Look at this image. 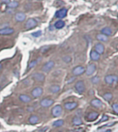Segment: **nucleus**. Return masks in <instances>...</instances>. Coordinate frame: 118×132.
Listing matches in <instances>:
<instances>
[{
    "label": "nucleus",
    "instance_id": "f257e3e1",
    "mask_svg": "<svg viewBox=\"0 0 118 132\" xmlns=\"http://www.w3.org/2000/svg\"><path fill=\"white\" fill-rule=\"evenodd\" d=\"M75 90L77 91V92L79 93L80 94L83 93L85 91V84H84V81L80 80L77 82H76L75 85Z\"/></svg>",
    "mask_w": 118,
    "mask_h": 132
},
{
    "label": "nucleus",
    "instance_id": "f03ea898",
    "mask_svg": "<svg viewBox=\"0 0 118 132\" xmlns=\"http://www.w3.org/2000/svg\"><path fill=\"white\" fill-rule=\"evenodd\" d=\"M55 66V62L52 60H50L48 62H47L46 64H44V65L43 66L42 70L44 73H48L51 70H52V69Z\"/></svg>",
    "mask_w": 118,
    "mask_h": 132
},
{
    "label": "nucleus",
    "instance_id": "7ed1b4c3",
    "mask_svg": "<svg viewBox=\"0 0 118 132\" xmlns=\"http://www.w3.org/2000/svg\"><path fill=\"white\" fill-rule=\"evenodd\" d=\"M105 82L108 84H113V83H115L118 82V76L115 75H107L105 78Z\"/></svg>",
    "mask_w": 118,
    "mask_h": 132
},
{
    "label": "nucleus",
    "instance_id": "20e7f679",
    "mask_svg": "<svg viewBox=\"0 0 118 132\" xmlns=\"http://www.w3.org/2000/svg\"><path fill=\"white\" fill-rule=\"evenodd\" d=\"M37 22L36 20L33 18H30L26 22V26H26V29L30 30V29H32V28L37 26Z\"/></svg>",
    "mask_w": 118,
    "mask_h": 132
},
{
    "label": "nucleus",
    "instance_id": "39448f33",
    "mask_svg": "<svg viewBox=\"0 0 118 132\" xmlns=\"http://www.w3.org/2000/svg\"><path fill=\"white\" fill-rule=\"evenodd\" d=\"M54 103V100H52V99H50V98H44V99H42L40 102V105L42 107H44V108H47V107H49L52 105H53Z\"/></svg>",
    "mask_w": 118,
    "mask_h": 132
},
{
    "label": "nucleus",
    "instance_id": "423d86ee",
    "mask_svg": "<svg viewBox=\"0 0 118 132\" xmlns=\"http://www.w3.org/2000/svg\"><path fill=\"white\" fill-rule=\"evenodd\" d=\"M85 72V68L83 67L82 66H77L76 67H75L73 69V74L75 76H77V75H80L83 74Z\"/></svg>",
    "mask_w": 118,
    "mask_h": 132
},
{
    "label": "nucleus",
    "instance_id": "0eeeda50",
    "mask_svg": "<svg viewBox=\"0 0 118 132\" xmlns=\"http://www.w3.org/2000/svg\"><path fill=\"white\" fill-rule=\"evenodd\" d=\"M96 70V65L95 64H89L87 66L86 69L85 70L86 74L87 75H92Z\"/></svg>",
    "mask_w": 118,
    "mask_h": 132
},
{
    "label": "nucleus",
    "instance_id": "6e6552de",
    "mask_svg": "<svg viewBox=\"0 0 118 132\" xmlns=\"http://www.w3.org/2000/svg\"><path fill=\"white\" fill-rule=\"evenodd\" d=\"M43 93V88L42 87H36L31 91V95L33 97H39L41 96Z\"/></svg>",
    "mask_w": 118,
    "mask_h": 132
},
{
    "label": "nucleus",
    "instance_id": "1a4fd4ad",
    "mask_svg": "<svg viewBox=\"0 0 118 132\" xmlns=\"http://www.w3.org/2000/svg\"><path fill=\"white\" fill-rule=\"evenodd\" d=\"M62 108L60 105H56L52 109V114L54 117H58L62 114Z\"/></svg>",
    "mask_w": 118,
    "mask_h": 132
},
{
    "label": "nucleus",
    "instance_id": "9d476101",
    "mask_svg": "<svg viewBox=\"0 0 118 132\" xmlns=\"http://www.w3.org/2000/svg\"><path fill=\"white\" fill-rule=\"evenodd\" d=\"M32 77L37 82H44L45 79V75L42 73H35L33 74Z\"/></svg>",
    "mask_w": 118,
    "mask_h": 132
},
{
    "label": "nucleus",
    "instance_id": "9b49d317",
    "mask_svg": "<svg viewBox=\"0 0 118 132\" xmlns=\"http://www.w3.org/2000/svg\"><path fill=\"white\" fill-rule=\"evenodd\" d=\"M15 30L12 28H4L0 29V35H9L14 33Z\"/></svg>",
    "mask_w": 118,
    "mask_h": 132
},
{
    "label": "nucleus",
    "instance_id": "f8f14e48",
    "mask_svg": "<svg viewBox=\"0 0 118 132\" xmlns=\"http://www.w3.org/2000/svg\"><path fill=\"white\" fill-rule=\"evenodd\" d=\"M67 15V9L63 8V9H60L59 10H57L55 13V17L57 18H64Z\"/></svg>",
    "mask_w": 118,
    "mask_h": 132
},
{
    "label": "nucleus",
    "instance_id": "ddd939ff",
    "mask_svg": "<svg viewBox=\"0 0 118 132\" xmlns=\"http://www.w3.org/2000/svg\"><path fill=\"white\" fill-rule=\"evenodd\" d=\"M77 105H78L77 103L75 102H66L64 104V108L66 110L71 111L73 109H75L77 106Z\"/></svg>",
    "mask_w": 118,
    "mask_h": 132
},
{
    "label": "nucleus",
    "instance_id": "4468645a",
    "mask_svg": "<svg viewBox=\"0 0 118 132\" xmlns=\"http://www.w3.org/2000/svg\"><path fill=\"white\" fill-rule=\"evenodd\" d=\"M91 105L93 106H94V107H95V108H100V107H101L102 106V102H101V101L99 99H97V98H95V99H93L91 101Z\"/></svg>",
    "mask_w": 118,
    "mask_h": 132
},
{
    "label": "nucleus",
    "instance_id": "2eb2a0df",
    "mask_svg": "<svg viewBox=\"0 0 118 132\" xmlns=\"http://www.w3.org/2000/svg\"><path fill=\"white\" fill-rule=\"evenodd\" d=\"M95 51L99 54H102V53L104 52V46L101 43H97L95 46Z\"/></svg>",
    "mask_w": 118,
    "mask_h": 132
},
{
    "label": "nucleus",
    "instance_id": "dca6fc26",
    "mask_svg": "<svg viewBox=\"0 0 118 132\" xmlns=\"http://www.w3.org/2000/svg\"><path fill=\"white\" fill-rule=\"evenodd\" d=\"M25 19H26V15L24 13L19 12L15 14V19L17 22H23L25 20Z\"/></svg>",
    "mask_w": 118,
    "mask_h": 132
},
{
    "label": "nucleus",
    "instance_id": "f3484780",
    "mask_svg": "<svg viewBox=\"0 0 118 132\" xmlns=\"http://www.w3.org/2000/svg\"><path fill=\"white\" fill-rule=\"evenodd\" d=\"M19 99L20 101H21L22 102H24V103H28V102H30L31 101V98L30 96H28V95L26 94H21L19 96Z\"/></svg>",
    "mask_w": 118,
    "mask_h": 132
},
{
    "label": "nucleus",
    "instance_id": "a211bd4d",
    "mask_svg": "<svg viewBox=\"0 0 118 132\" xmlns=\"http://www.w3.org/2000/svg\"><path fill=\"white\" fill-rule=\"evenodd\" d=\"M99 116V114L97 112H91L87 115V119L88 121H93L95 120Z\"/></svg>",
    "mask_w": 118,
    "mask_h": 132
},
{
    "label": "nucleus",
    "instance_id": "6ab92c4d",
    "mask_svg": "<svg viewBox=\"0 0 118 132\" xmlns=\"http://www.w3.org/2000/svg\"><path fill=\"white\" fill-rule=\"evenodd\" d=\"M90 57L91 59L93 61H97L99 60L100 58V55L99 53H97L95 51H92L90 54Z\"/></svg>",
    "mask_w": 118,
    "mask_h": 132
},
{
    "label": "nucleus",
    "instance_id": "aec40b11",
    "mask_svg": "<svg viewBox=\"0 0 118 132\" xmlns=\"http://www.w3.org/2000/svg\"><path fill=\"white\" fill-rule=\"evenodd\" d=\"M55 27L57 29H62L65 26V22L62 20H59L55 23Z\"/></svg>",
    "mask_w": 118,
    "mask_h": 132
},
{
    "label": "nucleus",
    "instance_id": "412c9836",
    "mask_svg": "<svg viewBox=\"0 0 118 132\" xmlns=\"http://www.w3.org/2000/svg\"><path fill=\"white\" fill-rule=\"evenodd\" d=\"M101 33L104 35H106V36H109V35H112V31L109 27H105L103 29H101Z\"/></svg>",
    "mask_w": 118,
    "mask_h": 132
},
{
    "label": "nucleus",
    "instance_id": "4be33fe9",
    "mask_svg": "<svg viewBox=\"0 0 118 132\" xmlns=\"http://www.w3.org/2000/svg\"><path fill=\"white\" fill-rule=\"evenodd\" d=\"M96 38L100 41V42H107L108 41V37L107 36L102 33H100V34H97L96 36Z\"/></svg>",
    "mask_w": 118,
    "mask_h": 132
},
{
    "label": "nucleus",
    "instance_id": "5701e85b",
    "mask_svg": "<svg viewBox=\"0 0 118 132\" xmlns=\"http://www.w3.org/2000/svg\"><path fill=\"white\" fill-rule=\"evenodd\" d=\"M29 122L30 123L32 124H35L38 123H39V118L37 116V115H31L29 118Z\"/></svg>",
    "mask_w": 118,
    "mask_h": 132
},
{
    "label": "nucleus",
    "instance_id": "b1692460",
    "mask_svg": "<svg viewBox=\"0 0 118 132\" xmlns=\"http://www.w3.org/2000/svg\"><path fill=\"white\" fill-rule=\"evenodd\" d=\"M50 91H51V92H52L53 93H56L60 91V87L59 85H56V84L52 85L50 87Z\"/></svg>",
    "mask_w": 118,
    "mask_h": 132
},
{
    "label": "nucleus",
    "instance_id": "393cba45",
    "mask_svg": "<svg viewBox=\"0 0 118 132\" xmlns=\"http://www.w3.org/2000/svg\"><path fill=\"white\" fill-rule=\"evenodd\" d=\"M73 123L75 125H80L82 124V121L80 118L79 117H75L73 120Z\"/></svg>",
    "mask_w": 118,
    "mask_h": 132
},
{
    "label": "nucleus",
    "instance_id": "a878e982",
    "mask_svg": "<svg viewBox=\"0 0 118 132\" xmlns=\"http://www.w3.org/2000/svg\"><path fill=\"white\" fill-rule=\"evenodd\" d=\"M19 6V3L17 1H10L9 4L7 5L8 7H9L10 9H15Z\"/></svg>",
    "mask_w": 118,
    "mask_h": 132
},
{
    "label": "nucleus",
    "instance_id": "bb28decb",
    "mask_svg": "<svg viewBox=\"0 0 118 132\" xmlns=\"http://www.w3.org/2000/svg\"><path fill=\"white\" fill-rule=\"evenodd\" d=\"M64 124V120H56L55 121L53 125V127H61Z\"/></svg>",
    "mask_w": 118,
    "mask_h": 132
},
{
    "label": "nucleus",
    "instance_id": "cd10ccee",
    "mask_svg": "<svg viewBox=\"0 0 118 132\" xmlns=\"http://www.w3.org/2000/svg\"><path fill=\"white\" fill-rule=\"evenodd\" d=\"M103 97L107 101H110L113 98V94L111 93H106L105 94H104Z\"/></svg>",
    "mask_w": 118,
    "mask_h": 132
},
{
    "label": "nucleus",
    "instance_id": "c85d7f7f",
    "mask_svg": "<svg viewBox=\"0 0 118 132\" xmlns=\"http://www.w3.org/2000/svg\"><path fill=\"white\" fill-rule=\"evenodd\" d=\"M62 60H63V61H64V62H66V63H69V62H71L72 58H71L70 56H68V55H66V56H64V57L62 58Z\"/></svg>",
    "mask_w": 118,
    "mask_h": 132
},
{
    "label": "nucleus",
    "instance_id": "c756f323",
    "mask_svg": "<svg viewBox=\"0 0 118 132\" xmlns=\"http://www.w3.org/2000/svg\"><path fill=\"white\" fill-rule=\"evenodd\" d=\"M99 82H100V78L98 76H95L92 78V82L93 84H97Z\"/></svg>",
    "mask_w": 118,
    "mask_h": 132
},
{
    "label": "nucleus",
    "instance_id": "7c9ffc66",
    "mask_svg": "<svg viewBox=\"0 0 118 132\" xmlns=\"http://www.w3.org/2000/svg\"><path fill=\"white\" fill-rule=\"evenodd\" d=\"M37 63V60H33L30 63L29 66H28V69H32L35 66H36Z\"/></svg>",
    "mask_w": 118,
    "mask_h": 132
},
{
    "label": "nucleus",
    "instance_id": "2f4dec72",
    "mask_svg": "<svg viewBox=\"0 0 118 132\" xmlns=\"http://www.w3.org/2000/svg\"><path fill=\"white\" fill-rule=\"evenodd\" d=\"M108 119H109V117H108L107 115H104L102 116L101 119L100 120V122H98L97 124L100 123H102V122H104V121H107Z\"/></svg>",
    "mask_w": 118,
    "mask_h": 132
},
{
    "label": "nucleus",
    "instance_id": "473e14b6",
    "mask_svg": "<svg viewBox=\"0 0 118 132\" xmlns=\"http://www.w3.org/2000/svg\"><path fill=\"white\" fill-rule=\"evenodd\" d=\"M112 108H113V111L116 113V114H118V105L117 103H115V104H113V106H112Z\"/></svg>",
    "mask_w": 118,
    "mask_h": 132
},
{
    "label": "nucleus",
    "instance_id": "72a5a7b5",
    "mask_svg": "<svg viewBox=\"0 0 118 132\" xmlns=\"http://www.w3.org/2000/svg\"><path fill=\"white\" fill-rule=\"evenodd\" d=\"M32 35H33V37H39V36L42 35V31H37L35 33H32Z\"/></svg>",
    "mask_w": 118,
    "mask_h": 132
},
{
    "label": "nucleus",
    "instance_id": "f704fd0d",
    "mask_svg": "<svg viewBox=\"0 0 118 132\" xmlns=\"http://www.w3.org/2000/svg\"><path fill=\"white\" fill-rule=\"evenodd\" d=\"M10 2V0H2V3L5 4H8Z\"/></svg>",
    "mask_w": 118,
    "mask_h": 132
},
{
    "label": "nucleus",
    "instance_id": "c9c22d12",
    "mask_svg": "<svg viewBox=\"0 0 118 132\" xmlns=\"http://www.w3.org/2000/svg\"><path fill=\"white\" fill-rule=\"evenodd\" d=\"M1 68H2V64L0 63V70H1Z\"/></svg>",
    "mask_w": 118,
    "mask_h": 132
},
{
    "label": "nucleus",
    "instance_id": "e433bc0d",
    "mask_svg": "<svg viewBox=\"0 0 118 132\" xmlns=\"http://www.w3.org/2000/svg\"><path fill=\"white\" fill-rule=\"evenodd\" d=\"M111 132L110 130H108V131H106V132Z\"/></svg>",
    "mask_w": 118,
    "mask_h": 132
},
{
    "label": "nucleus",
    "instance_id": "4c0bfd02",
    "mask_svg": "<svg viewBox=\"0 0 118 132\" xmlns=\"http://www.w3.org/2000/svg\"><path fill=\"white\" fill-rule=\"evenodd\" d=\"M39 1H41V0H39Z\"/></svg>",
    "mask_w": 118,
    "mask_h": 132
}]
</instances>
